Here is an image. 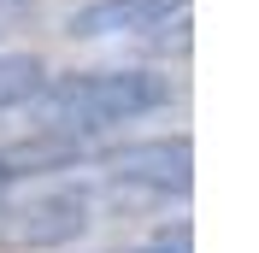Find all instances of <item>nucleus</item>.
Returning <instances> with one entry per match:
<instances>
[{
  "mask_svg": "<svg viewBox=\"0 0 259 253\" xmlns=\"http://www.w3.org/2000/svg\"><path fill=\"white\" fill-rule=\"evenodd\" d=\"M165 106H171V77H159V71H77L35 95L41 136H59V142L136 124Z\"/></svg>",
  "mask_w": 259,
  "mask_h": 253,
  "instance_id": "f257e3e1",
  "label": "nucleus"
},
{
  "mask_svg": "<svg viewBox=\"0 0 259 253\" xmlns=\"http://www.w3.org/2000/svg\"><path fill=\"white\" fill-rule=\"evenodd\" d=\"M112 177L118 183H142L153 194H189L194 183V153L189 142H171V136H153V142H130L124 153H112Z\"/></svg>",
  "mask_w": 259,
  "mask_h": 253,
  "instance_id": "f03ea898",
  "label": "nucleus"
},
{
  "mask_svg": "<svg viewBox=\"0 0 259 253\" xmlns=\"http://www.w3.org/2000/svg\"><path fill=\"white\" fill-rule=\"evenodd\" d=\"M189 12V0H89L71 18V35H147Z\"/></svg>",
  "mask_w": 259,
  "mask_h": 253,
  "instance_id": "7ed1b4c3",
  "label": "nucleus"
},
{
  "mask_svg": "<svg viewBox=\"0 0 259 253\" xmlns=\"http://www.w3.org/2000/svg\"><path fill=\"white\" fill-rule=\"evenodd\" d=\"M41 89H48V71L35 53H0V112L30 106Z\"/></svg>",
  "mask_w": 259,
  "mask_h": 253,
  "instance_id": "20e7f679",
  "label": "nucleus"
},
{
  "mask_svg": "<svg viewBox=\"0 0 259 253\" xmlns=\"http://www.w3.org/2000/svg\"><path fill=\"white\" fill-rule=\"evenodd\" d=\"M130 253H189V247H183V241L177 247H171V241H153V247H130Z\"/></svg>",
  "mask_w": 259,
  "mask_h": 253,
  "instance_id": "39448f33",
  "label": "nucleus"
},
{
  "mask_svg": "<svg viewBox=\"0 0 259 253\" xmlns=\"http://www.w3.org/2000/svg\"><path fill=\"white\" fill-rule=\"evenodd\" d=\"M6 183H12V171H6V159H0V194H6Z\"/></svg>",
  "mask_w": 259,
  "mask_h": 253,
  "instance_id": "423d86ee",
  "label": "nucleus"
},
{
  "mask_svg": "<svg viewBox=\"0 0 259 253\" xmlns=\"http://www.w3.org/2000/svg\"><path fill=\"white\" fill-rule=\"evenodd\" d=\"M0 6H18V0H0Z\"/></svg>",
  "mask_w": 259,
  "mask_h": 253,
  "instance_id": "0eeeda50",
  "label": "nucleus"
}]
</instances>
